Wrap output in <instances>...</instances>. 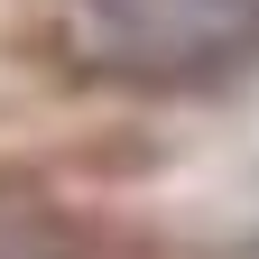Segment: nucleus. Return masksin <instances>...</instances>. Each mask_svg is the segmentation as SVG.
Masks as SVG:
<instances>
[{"label": "nucleus", "mask_w": 259, "mask_h": 259, "mask_svg": "<svg viewBox=\"0 0 259 259\" xmlns=\"http://www.w3.org/2000/svg\"><path fill=\"white\" fill-rule=\"evenodd\" d=\"M74 28L130 83H222L259 56V0H74Z\"/></svg>", "instance_id": "1"}, {"label": "nucleus", "mask_w": 259, "mask_h": 259, "mask_svg": "<svg viewBox=\"0 0 259 259\" xmlns=\"http://www.w3.org/2000/svg\"><path fill=\"white\" fill-rule=\"evenodd\" d=\"M0 259H74V250H65V232H47V222L0 213Z\"/></svg>", "instance_id": "2"}]
</instances>
